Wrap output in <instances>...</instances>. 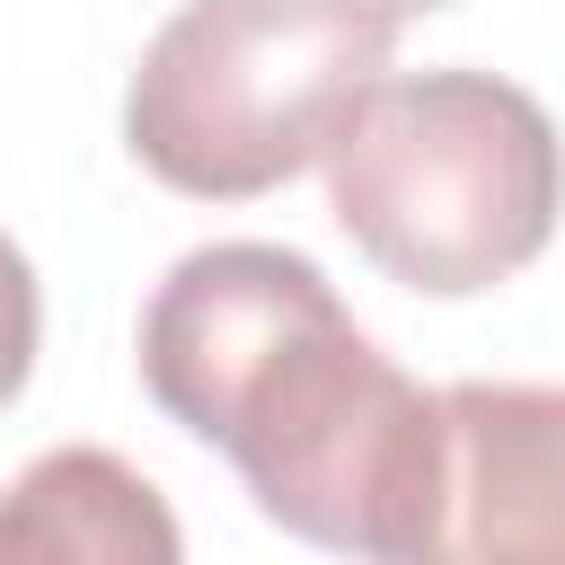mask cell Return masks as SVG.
<instances>
[{
  "label": "cell",
  "mask_w": 565,
  "mask_h": 565,
  "mask_svg": "<svg viewBox=\"0 0 565 565\" xmlns=\"http://www.w3.org/2000/svg\"><path fill=\"white\" fill-rule=\"evenodd\" d=\"M141 388L247 477L274 530L380 565L441 556L450 406L353 327L300 247L221 238L177 256L141 309Z\"/></svg>",
  "instance_id": "1"
},
{
  "label": "cell",
  "mask_w": 565,
  "mask_h": 565,
  "mask_svg": "<svg viewBox=\"0 0 565 565\" xmlns=\"http://www.w3.org/2000/svg\"><path fill=\"white\" fill-rule=\"evenodd\" d=\"M335 230L424 300L512 282L556 230V132L521 79L380 71L318 150Z\"/></svg>",
  "instance_id": "2"
},
{
  "label": "cell",
  "mask_w": 565,
  "mask_h": 565,
  "mask_svg": "<svg viewBox=\"0 0 565 565\" xmlns=\"http://www.w3.org/2000/svg\"><path fill=\"white\" fill-rule=\"evenodd\" d=\"M441 0H185L124 88V150L185 203L291 185Z\"/></svg>",
  "instance_id": "3"
},
{
  "label": "cell",
  "mask_w": 565,
  "mask_h": 565,
  "mask_svg": "<svg viewBox=\"0 0 565 565\" xmlns=\"http://www.w3.org/2000/svg\"><path fill=\"white\" fill-rule=\"evenodd\" d=\"M450 406V539L441 556H547L556 547V433L565 397L539 380H459Z\"/></svg>",
  "instance_id": "4"
},
{
  "label": "cell",
  "mask_w": 565,
  "mask_h": 565,
  "mask_svg": "<svg viewBox=\"0 0 565 565\" xmlns=\"http://www.w3.org/2000/svg\"><path fill=\"white\" fill-rule=\"evenodd\" d=\"M0 556H35V565H177V512L159 503V486L141 468H124L97 441H62L44 459L18 468V486L0 494Z\"/></svg>",
  "instance_id": "5"
},
{
  "label": "cell",
  "mask_w": 565,
  "mask_h": 565,
  "mask_svg": "<svg viewBox=\"0 0 565 565\" xmlns=\"http://www.w3.org/2000/svg\"><path fill=\"white\" fill-rule=\"evenodd\" d=\"M35 335H44V291H35V265H26V247L0 230V406L26 388V371H35Z\"/></svg>",
  "instance_id": "6"
}]
</instances>
